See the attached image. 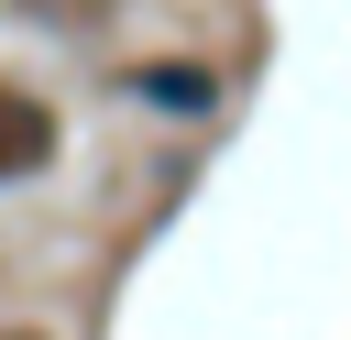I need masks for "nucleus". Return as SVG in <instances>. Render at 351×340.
<instances>
[{
    "instance_id": "nucleus-1",
    "label": "nucleus",
    "mask_w": 351,
    "mask_h": 340,
    "mask_svg": "<svg viewBox=\"0 0 351 340\" xmlns=\"http://www.w3.org/2000/svg\"><path fill=\"white\" fill-rule=\"evenodd\" d=\"M143 99H165V110H208V77H197V66H143Z\"/></svg>"
}]
</instances>
